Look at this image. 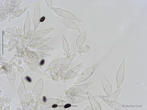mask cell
<instances>
[{
	"instance_id": "1",
	"label": "cell",
	"mask_w": 147,
	"mask_h": 110,
	"mask_svg": "<svg viewBox=\"0 0 147 110\" xmlns=\"http://www.w3.org/2000/svg\"><path fill=\"white\" fill-rule=\"evenodd\" d=\"M91 85H92V82H88V84H85V85H81L73 86L68 91L65 92V94L67 95H70V96L79 95L81 94H84L85 93V90L87 89V88H89Z\"/></svg>"
},
{
	"instance_id": "2",
	"label": "cell",
	"mask_w": 147,
	"mask_h": 110,
	"mask_svg": "<svg viewBox=\"0 0 147 110\" xmlns=\"http://www.w3.org/2000/svg\"><path fill=\"white\" fill-rule=\"evenodd\" d=\"M53 10L55 14L63 17L65 19H69V20H73V21H77V22H81L80 18H78L76 16L74 15L73 13H71L68 10H64L63 8H59V7H53Z\"/></svg>"
},
{
	"instance_id": "3",
	"label": "cell",
	"mask_w": 147,
	"mask_h": 110,
	"mask_svg": "<svg viewBox=\"0 0 147 110\" xmlns=\"http://www.w3.org/2000/svg\"><path fill=\"white\" fill-rule=\"evenodd\" d=\"M125 65H126V60L123 59L122 62L119 65L117 74H116V82H117V88H119L122 82L124 81V77H125Z\"/></svg>"
},
{
	"instance_id": "4",
	"label": "cell",
	"mask_w": 147,
	"mask_h": 110,
	"mask_svg": "<svg viewBox=\"0 0 147 110\" xmlns=\"http://www.w3.org/2000/svg\"><path fill=\"white\" fill-rule=\"evenodd\" d=\"M30 95L27 93V90H26V87H25V82L23 81V79L21 78V82H20V85L18 87V97L20 99V102L21 104H24V103H28L29 101V96Z\"/></svg>"
},
{
	"instance_id": "5",
	"label": "cell",
	"mask_w": 147,
	"mask_h": 110,
	"mask_svg": "<svg viewBox=\"0 0 147 110\" xmlns=\"http://www.w3.org/2000/svg\"><path fill=\"white\" fill-rule=\"evenodd\" d=\"M98 66V63H96V64H94V65L90 66L89 68H87L86 70H85V72H83L79 77H78V79L76 80V84L78 85V84H80V82H85L86 80L88 79V78L93 74V72H95V70Z\"/></svg>"
},
{
	"instance_id": "6",
	"label": "cell",
	"mask_w": 147,
	"mask_h": 110,
	"mask_svg": "<svg viewBox=\"0 0 147 110\" xmlns=\"http://www.w3.org/2000/svg\"><path fill=\"white\" fill-rule=\"evenodd\" d=\"M105 102L107 103L110 107L115 110H124L127 108H133V107H141L142 105H124L121 103L117 102L116 100H105Z\"/></svg>"
},
{
	"instance_id": "7",
	"label": "cell",
	"mask_w": 147,
	"mask_h": 110,
	"mask_svg": "<svg viewBox=\"0 0 147 110\" xmlns=\"http://www.w3.org/2000/svg\"><path fill=\"white\" fill-rule=\"evenodd\" d=\"M40 21V2H37L35 4V8H34V14H33V25H34V30H37V28L39 27Z\"/></svg>"
},
{
	"instance_id": "8",
	"label": "cell",
	"mask_w": 147,
	"mask_h": 110,
	"mask_svg": "<svg viewBox=\"0 0 147 110\" xmlns=\"http://www.w3.org/2000/svg\"><path fill=\"white\" fill-rule=\"evenodd\" d=\"M43 87H44V82H43V79H39L38 81H37V82L35 84L34 87H33V93H32V95H33L36 98H38L40 96V95L42 94V91H43Z\"/></svg>"
},
{
	"instance_id": "9",
	"label": "cell",
	"mask_w": 147,
	"mask_h": 110,
	"mask_svg": "<svg viewBox=\"0 0 147 110\" xmlns=\"http://www.w3.org/2000/svg\"><path fill=\"white\" fill-rule=\"evenodd\" d=\"M100 80H101V84H102L103 90L107 93V95H109L110 93H112V85L109 82V81L107 79L105 74H101L100 75Z\"/></svg>"
},
{
	"instance_id": "10",
	"label": "cell",
	"mask_w": 147,
	"mask_h": 110,
	"mask_svg": "<svg viewBox=\"0 0 147 110\" xmlns=\"http://www.w3.org/2000/svg\"><path fill=\"white\" fill-rule=\"evenodd\" d=\"M53 30V28H50V29H46V30H39L37 32H33V34L30 36V39L31 40H36V39H40V38H42V37L46 36L48 33H50L51 31Z\"/></svg>"
},
{
	"instance_id": "11",
	"label": "cell",
	"mask_w": 147,
	"mask_h": 110,
	"mask_svg": "<svg viewBox=\"0 0 147 110\" xmlns=\"http://www.w3.org/2000/svg\"><path fill=\"white\" fill-rule=\"evenodd\" d=\"M83 66H84V62L81 63V64H78L77 66H76V67H74L73 69H71V70L67 72V74L65 76L66 80H70V79H73V78H75L77 75V72H79V70Z\"/></svg>"
},
{
	"instance_id": "12",
	"label": "cell",
	"mask_w": 147,
	"mask_h": 110,
	"mask_svg": "<svg viewBox=\"0 0 147 110\" xmlns=\"http://www.w3.org/2000/svg\"><path fill=\"white\" fill-rule=\"evenodd\" d=\"M86 95L87 96H88V100L90 102V105L92 107V109L94 110H101V107L99 103L98 102V101L96 100V98L94 97V95H92L90 92H86Z\"/></svg>"
},
{
	"instance_id": "13",
	"label": "cell",
	"mask_w": 147,
	"mask_h": 110,
	"mask_svg": "<svg viewBox=\"0 0 147 110\" xmlns=\"http://www.w3.org/2000/svg\"><path fill=\"white\" fill-rule=\"evenodd\" d=\"M66 59H67V57L54 60L53 62L50 63V65L48 66V70H50V69H57L59 67H61L62 65H64V63L66 62Z\"/></svg>"
},
{
	"instance_id": "14",
	"label": "cell",
	"mask_w": 147,
	"mask_h": 110,
	"mask_svg": "<svg viewBox=\"0 0 147 110\" xmlns=\"http://www.w3.org/2000/svg\"><path fill=\"white\" fill-rule=\"evenodd\" d=\"M30 11L27 12V16H26V19L24 22V36L25 38H28L29 37V33L30 32Z\"/></svg>"
},
{
	"instance_id": "15",
	"label": "cell",
	"mask_w": 147,
	"mask_h": 110,
	"mask_svg": "<svg viewBox=\"0 0 147 110\" xmlns=\"http://www.w3.org/2000/svg\"><path fill=\"white\" fill-rule=\"evenodd\" d=\"M121 88H117V91H115V92H112V93H110L109 95H107L106 96L104 95H98L99 97L102 99V100H115V99H117V97L119 95V93H121Z\"/></svg>"
},
{
	"instance_id": "16",
	"label": "cell",
	"mask_w": 147,
	"mask_h": 110,
	"mask_svg": "<svg viewBox=\"0 0 147 110\" xmlns=\"http://www.w3.org/2000/svg\"><path fill=\"white\" fill-rule=\"evenodd\" d=\"M62 23H63L67 28L71 30H75L80 32V29H79V26H77L76 23H75L73 20H69V19H62Z\"/></svg>"
},
{
	"instance_id": "17",
	"label": "cell",
	"mask_w": 147,
	"mask_h": 110,
	"mask_svg": "<svg viewBox=\"0 0 147 110\" xmlns=\"http://www.w3.org/2000/svg\"><path fill=\"white\" fill-rule=\"evenodd\" d=\"M86 37V30H84L79 36H78V38L76 39V46H77V48L81 47V46L84 44Z\"/></svg>"
},
{
	"instance_id": "18",
	"label": "cell",
	"mask_w": 147,
	"mask_h": 110,
	"mask_svg": "<svg viewBox=\"0 0 147 110\" xmlns=\"http://www.w3.org/2000/svg\"><path fill=\"white\" fill-rule=\"evenodd\" d=\"M63 49L65 52L69 53V52H70V46H69V43L67 41V39L65 38V36L63 35Z\"/></svg>"
},
{
	"instance_id": "19",
	"label": "cell",
	"mask_w": 147,
	"mask_h": 110,
	"mask_svg": "<svg viewBox=\"0 0 147 110\" xmlns=\"http://www.w3.org/2000/svg\"><path fill=\"white\" fill-rule=\"evenodd\" d=\"M7 79L9 81V82H10L11 86H14V82H15V80H16V73L14 71H10L8 72L7 74Z\"/></svg>"
},
{
	"instance_id": "20",
	"label": "cell",
	"mask_w": 147,
	"mask_h": 110,
	"mask_svg": "<svg viewBox=\"0 0 147 110\" xmlns=\"http://www.w3.org/2000/svg\"><path fill=\"white\" fill-rule=\"evenodd\" d=\"M71 102H75V103H80V102H84V101L87 100L86 97H80V96H78V97H76V95L74 96H70L69 97Z\"/></svg>"
},
{
	"instance_id": "21",
	"label": "cell",
	"mask_w": 147,
	"mask_h": 110,
	"mask_svg": "<svg viewBox=\"0 0 147 110\" xmlns=\"http://www.w3.org/2000/svg\"><path fill=\"white\" fill-rule=\"evenodd\" d=\"M90 50H91V48L89 47L88 45H86V46H81V47L78 48V52H79L80 54L81 53H86V52H88Z\"/></svg>"
},
{
	"instance_id": "22",
	"label": "cell",
	"mask_w": 147,
	"mask_h": 110,
	"mask_svg": "<svg viewBox=\"0 0 147 110\" xmlns=\"http://www.w3.org/2000/svg\"><path fill=\"white\" fill-rule=\"evenodd\" d=\"M46 4L48 5V7L50 8H53V0H46Z\"/></svg>"
},
{
	"instance_id": "23",
	"label": "cell",
	"mask_w": 147,
	"mask_h": 110,
	"mask_svg": "<svg viewBox=\"0 0 147 110\" xmlns=\"http://www.w3.org/2000/svg\"><path fill=\"white\" fill-rule=\"evenodd\" d=\"M17 68H18V72H24V70H23V68L20 67V65H17Z\"/></svg>"
},
{
	"instance_id": "24",
	"label": "cell",
	"mask_w": 147,
	"mask_h": 110,
	"mask_svg": "<svg viewBox=\"0 0 147 110\" xmlns=\"http://www.w3.org/2000/svg\"><path fill=\"white\" fill-rule=\"evenodd\" d=\"M14 30H15V29H7L6 31L7 32H9V33H13Z\"/></svg>"
}]
</instances>
